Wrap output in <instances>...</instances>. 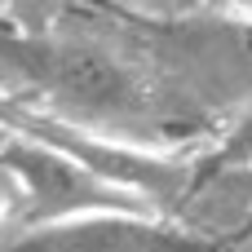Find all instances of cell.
I'll list each match as a JSON object with an SVG mask.
<instances>
[{
    "label": "cell",
    "mask_w": 252,
    "mask_h": 252,
    "mask_svg": "<svg viewBox=\"0 0 252 252\" xmlns=\"http://www.w3.org/2000/svg\"><path fill=\"white\" fill-rule=\"evenodd\" d=\"M128 4L151 22H182L199 9V0H128Z\"/></svg>",
    "instance_id": "6"
},
{
    "label": "cell",
    "mask_w": 252,
    "mask_h": 252,
    "mask_svg": "<svg viewBox=\"0 0 252 252\" xmlns=\"http://www.w3.org/2000/svg\"><path fill=\"white\" fill-rule=\"evenodd\" d=\"M0 159L18 173L22 182V217L13 221V230H31V226H53V221H71V217H102V213H124V217H164L155 213L146 199L106 186L102 177L75 168L71 159L9 137L0 146ZM9 235V230H4Z\"/></svg>",
    "instance_id": "3"
},
{
    "label": "cell",
    "mask_w": 252,
    "mask_h": 252,
    "mask_svg": "<svg viewBox=\"0 0 252 252\" xmlns=\"http://www.w3.org/2000/svg\"><path fill=\"white\" fill-rule=\"evenodd\" d=\"M244 235H248V244H252V213H248V221H244Z\"/></svg>",
    "instance_id": "8"
},
{
    "label": "cell",
    "mask_w": 252,
    "mask_h": 252,
    "mask_svg": "<svg viewBox=\"0 0 252 252\" xmlns=\"http://www.w3.org/2000/svg\"><path fill=\"white\" fill-rule=\"evenodd\" d=\"M18 217H22V182H18V173L0 159V235L13 230Z\"/></svg>",
    "instance_id": "5"
},
{
    "label": "cell",
    "mask_w": 252,
    "mask_h": 252,
    "mask_svg": "<svg viewBox=\"0 0 252 252\" xmlns=\"http://www.w3.org/2000/svg\"><path fill=\"white\" fill-rule=\"evenodd\" d=\"M248 252H252V248H248Z\"/></svg>",
    "instance_id": "10"
},
{
    "label": "cell",
    "mask_w": 252,
    "mask_h": 252,
    "mask_svg": "<svg viewBox=\"0 0 252 252\" xmlns=\"http://www.w3.org/2000/svg\"><path fill=\"white\" fill-rule=\"evenodd\" d=\"M0 252H217L208 235L173 226L168 217H71L53 226L9 230L0 235Z\"/></svg>",
    "instance_id": "4"
},
{
    "label": "cell",
    "mask_w": 252,
    "mask_h": 252,
    "mask_svg": "<svg viewBox=\"0 0 252 252\" xmlns=\"http://www.w3.org/2000/svg\"><path fill=\"white\" fill-rule=\"evenodd\" d=\"M0 80L18 84L27 106L75 128L151 146L168 120L186 115L151 62L115 40L84 31H9L0 27Z\"/></svg>",
    "instance_id": "1"
},
{
    "label": "cell",
    "mask_w": 252,
    "mask_h": 252,
    "mask_svg": "<svg viewBox=\"0 0 252 252\" xmlns=\"http://www.w3.org/2000/svg\"><path fill=\"white\" fill-rule=\"evenodd\" d=\"M146 62L164 93L190 111H252V22L182 18L155 22Z\"/></svg>",
    "instance_id": "2"
},
{
    "label": "cell",
    "mask_w": 252,
    "mask_h": 252,
    "mask_svg": "<svg viewBox=\"0 0 252 252\" xmlns=\"http://www.w3.org/2000/svg\"><path fill=\"white\" fill-rule=\"evenodd\" d=\"M226 9H230V18H239V22H252V0H226Z\"/></svg>",
    "instance_id": "7"
},
{
    "label": "cell",
    "mask_w": 252,
    "mask_h": 252,
    "mask_svg": "<svg viewBox=\"0 0 252 252\" xmlns=\"http://www.w3.org/2000/svg\"><path fill=\"white\" fill-rule=\"evenodd\" d=\"M4 142H9V133H4V128H0V146H4Z\"/></svg>",
    "instance_id": "9"
}]
</instances>
